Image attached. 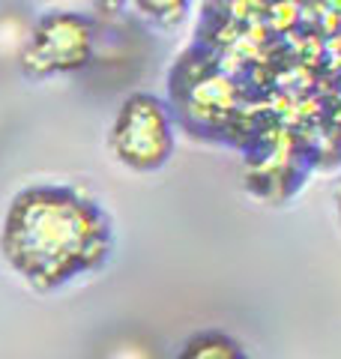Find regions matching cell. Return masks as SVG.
I'll use <instances>...</instances> for the list:
<instances>
[{
	"instance_id": "cell-1",
	"label": "cell",
	"mask_w": 341,
	"mask_h": 359,
	"mask_svg": "<svg viewBox=\"0 0 341 359\" xmlns=\"http://www.w3.org/2000/svg\"><path fill=\"white\" fill-rule=\"evenodd\" d=\"M108 233L99 212L69 192L33 189L6 216L4 252L33 285L51 287L102 261Z\"/></svg>"
},
{
	"instance_id": "cell-2",
	"label": "cell",
	"mask_w": 341,
	"mask_h": 359,
	"mask_svg": "<svg viewBox=\"0 0 341 359\" xmlns=\"http://www.w3.org/2000/svg\"><path fill=\"white\" fill-rule=\"evenodd\" d=\"M90 48H93V33L84 18L51 13L33 30L27 48L21 54V66L33 78L69 72L90 60Z\"/></svg>"
},
{
	"instance_id": "cell-3",
	"label": "cell",
	"mask_w": 341,
	"mask_h": 359,
	"mask_svg": "<svg viewBox=\"0 0 341 359\" xmlns=\"http://www.w3.org/2000/svg\"><path fill=\"white\" fill-rule=\"evenodd\" d=\"M111 147L126 165L138 171L159 168L170 153L168 117L150 96H132L123 102L111 132Z\"/></svg>"
},
{
	"instance_id": "cell-4",
	"label": "cell",
	"mask_w": 341,
	"mask_h": 359,
	"mask_svg": "<svg viewBox=\"0 0 341 359\" xmlns=\"http://www.w3.org/2000/svg\"><path fill=\"white\" fill-rule=\"evenodd\" d=\"M177 359H248L236 341H231L227 335L222 332H203V335H195L183 351H180Z\"/></svg>"
},
{
	"instance_id": "cell-5",
	"label": "cell",
	"mask_w": 341,
	"mask_h": 359,
	"mask_svg": "<svg viewBox=\"0 0 341 359\" xmlns=\"http://www.w3.org/2000/svg\"><path fill=\"white\" fill-rule=\"evenodd\" d=\"M135 4H138L141 13L153 15V18H177L183 13L186 0H135Z\"/></svg>"
},
{
	"instance_id": "cell-6",
	"label": "cell",
	"mask_w": 341,
	"mask_h": 359,
	"mask_svg": "<svg viewBox=\"0 0 341 359\" xmlns=\"http://www.w3.org/2000/svg\"><path fill=\"white\" fill-rule=\"evenodd\" d=\"M96 4H99L102 9H111V6H120L123 0H96Z\"/></svg>"
},
{
	"instance_id": "cell-7",
	"label": "cell",
	"mask_w": 341,
	"mask_h": 359,
	"mask_svg": "<svg viewBox=\"0 0 341 359\" xmlns=\"http://www.w3.org/2000/svg\"><path fill=\"white\" fill-rule=\"evenodd\" d=\"M338 210H341V195H338Z\"/></svg>"
}]
</instances>
